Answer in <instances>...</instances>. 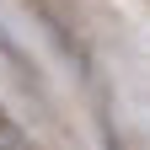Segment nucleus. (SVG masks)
<instances>
[{
    "mask_svg": "<svg viewBox=\"0 0 150 150\" xmlns=\"http://www.w3.org/2000/svg\"><path fill=\"white\" fill-rule=\"evenodd\" d=\"M0 54H6V59H16V43L6 38V27H0Z\"/></svg>",
    "mask_w": 150,
    "mask_h": 150,
    "instance_id": "obj_1",
    "label": "nucleus"
}]
</instances>
